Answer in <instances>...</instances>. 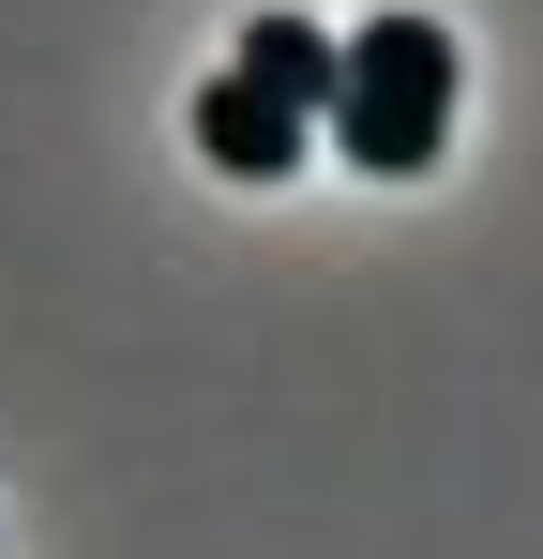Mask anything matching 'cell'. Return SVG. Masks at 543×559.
Returning <instances> with one entry per match:
<instances>
[{
    "label": "cell",
    "instance_id": "6da1fadb",
    "mask_svg": "<svg viewBox=\"0 0 543 559\" xmlns=\"http://www.w3.org/2000/svg\"><path fill=\"white\" fill-rule=\"evenodd\" d=\"M317 121L348 136V167H377V182L438 167V136H452V31L438 15H362L348 46H333V106Z\"/></svg>",
    "mask_w": 543,
    "mask_h": 559
},
{
    "label": "cell",
    "instance_id": "7a4b0ae2",
    "mask_svg": "<svg viewBox=\"0 0 543 559\" xmlns=\"http://www.w3.org/2000/svg\"><path fill=\"white\" fill-rule=\"evenodd\" d=\"M302 136H317V121H287V106H257L242 76H212V92H196V152H212L227 182H287V167H302Z\"/></svg>",
    "mask_w": 543,
    "mask_h": 559
},
{
    "label": "cell",
    "instance_id": "3957f363",
    "mask_svg": "<svg viewBox=\"0 0 543 559\" xmlns=\"http://www.w3.org/2000/svg\"><path fill=\"white\" fill-rule=\"evenodd\" d=\"M227 76H242L257 106H287V121H317V106H333V31H317V15H257Z\"/></svg>",
    "mask_w": 543,
    "mask_h": 559
}]
</instances>
